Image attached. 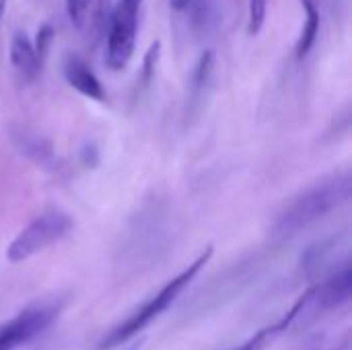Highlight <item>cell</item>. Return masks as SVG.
<instances>
[{"label": "cell", "mask_w": 352, "mask_h": 350, "mask_svg": "<svg viewBox=\"0 0 352 350\" xmlns=\"http://www.w3.org/2000/svg\"><path fill=\"white\" fill-rule=\"evenodd\" d=\"M169 4H171L173 10H186L188 4H190V0H169Z\"/></svg>", "instance_id": "44dd1931"}, {"label": "cell", "mask_w": 352, "mask_h": 350, "mask_svg": "<svg viewBox=\"0 0 352 350\" xmlns=\"http://www.w3.org/2000/svg\"><path fill=\"white\" fill-rule=\"evenodd\" d=\"M140 4L142 0H118L111 10L105 54V62L111 70H124L134 56Z\"/></svg>", "instance_id": "277c9868"}, {"label": "cell", "mask_w": 352, "mask_h": 350, "mask_svg": "<svg viewBox=\"0 0 352 350\" xmlns=\"http://www.w3.org/2000/svg\"><path fill=\"white\" fill-rule=\"evenodd\" d=\"M352 177L351 173L334 175L322 184H316L299 198H295L276 219L272 227L274 237H293L301 229H307L316 221L324 219L332 210L340 208L351 200Z\"/></svg>", "instance_id": "6da1fadb"}, {"label": "cell", "mask_w": 352, "mask_h": 350, "mask_svg": "<svg viewBox=\"0 0 352 350\" xmlns=\"http://www.w3.org/2000/svg\"><path fill=\"white\" fill-rule=\"evenodd\" d=\"M159 58H161V41H155V43H151V47L146 50V54L142 58V72H140L142 87H148V83L153 80Z\"/></svg>", "instance_id": "e0dca14e"}, {"label": "cell", "mask_w": 352, "mask_h": 350, "mask_svg": "<svg viewBox=\"0 0 352 350\" xmlns=\"http://www.w3.org/2000/svg\"><path fill=\"white\" fill-rule=\"evenodd\" d=\"M95 0H64L66 4V14L70 19V23L74 27H85L87 25V19H89V10L93 6Z\"/></svg>", "instance_id": "2e32d148"}, {"label": "cell", "mask_w": 352, "mask_h": 350, "mask_svg": "<svg viewBox=\"0 0 352 350\" xmlns=\"http://www.w3.org/2000/svg\"><path fill=\"white\" fill-rule=\"evenodd\" d=\"M8 58H10V64L16 68V72H21L29 80L35 78L41 68V60L33 47V41L25 31H16L12 35L10 47H8Z\"/></svg>", "instance_id": "ba28073f"}, {"label": "cell", "mask_w": 352, "mask_h": 350, "mask_svg": "<svg viewBox=\"0 0 352 350\" xmlns=\"http://www.w3.org/2000/svg\"><path fill=\"white\" fill-rule=\"evenodd\" d=\"M190 10V21L196 33L208 35L214 31L219 25V6L217 0H190L188 8Z\"/></svg>", "instance_id": "30bf717a"}, {"label": "cell", "mask_w": 352, "mask_h": 350, "mask_svg": "<svg viewBox=\"0 0 352 350\" xmlns=\"http://www.w3.org/2000/svg\"><path fill=\"white\" fill-rule=\"evenodd\" d=\"M54 37H56V29H54L50 23H43V25L37 29L33 47H35V52H37V56H39L41 62L45 60V56H47V52H50V47H52Z\"/></svg>", "instance_id": "ac0fdd59"}, {"label": "cell", "mask_w": 352, "mask_h": 350, "mask_svg": "<svg viewBox=\"0 0 352 350\" xmlns=\"http://www.w3.org/2000/svg\"><path fill=\"white\" fill-rule=\"evenodd\" d=\"M111 0H95L93 6H91V19L89 21V29L93 31V37L95 41H99L103 35H107V29H109V23H111Z\"/></svg>", "instance_id": "5bb4252c"}, {"label": "cell", "mask_w": 352, "mask_h": 350, "mask_svg": "<svg viewBox=\"0 0 352 350\" xmlns=\"http://www.w3.org/2000/svg\"><path fill=\"white\" fill-rule=\"evenodd\" d=\"M212 70H214V54L210 50H206L194 70H192V78H190V93H192V99H200L202 91L206 89V85L210 83V76H212Z\"/></svg>", "instance_id": "4fadbf2b"}, {"label": "cell", "mask_w": 352, "mask_h": 350, "mask_svg": "<svg viewBox=\"0 0 352 350\" xmlns=\"http://www.w3.org/2000/svg\"><path fill=\"white\" fill-rule=\"evenodd\" d=\"M62 303L56 301H39L25 307L14 318L0 324V350H16L37 334L45 332L54 320L58 318Z\"/></svg>", "instance_id": "5b68a950"}, {"label": "cell", "mask_w": 352, "mask_h": 350, "mask_svg": "<svg viewBox=\"0 0 352 350\" xmlns=\"http://www.w3.org/2000/svg\"><path fill=\"white\" fill-rule=\"evenodd\" d=\"M268 0H248V33L258 35L266 23Z\"/></svg>", "instance_id": "9a60e30c"}, {"label": "cell", "mask_w": 352, "mask_h": 350, "mask_svg": "<svg viewBox=\"0 0 352 350\" xmlns=\"http://www.w3.org/2000/svg\"><path fill=\"white\" fill-rule=\"evenodd\" d=\"M212 258V245H208L186 270H182L175 278H171L157 295H153L148 301H144L140 307H136V311L132 316H128L124 322H120L118 326H113L97 344V350H113L124 347L126 342H130L132 338H136L151 322H155L163 311H167L175 299L190 287V283L198 276V272L208 264V260Z\"/></svg>", "instance_id": "7a4b0ae2"}, {"label": "cell", "mask_w": 352, "mask_h": 350, "mask_svg": "<svg viewBox=\"0 0 352 350\" xmlns=\"http://www.w3.org/2000/svg\"><path fill=\"white\" fill-rule=\"evenodd\" d=\"M301 4L305 8V25H303L301 35L297 39V45H295L299 60H303L311 52V47L318 39V33H320V10H318L316 2L314 0H301Z\"/></svg>", "instance_id": "8fae6325"}, {"label": "cell", "mask_w": 352, "mask_h": 350, "mask_svg": "<svg viewBox=\"0 0 352 350\" xmlns=\"http://www.w3.org/2000/svg\"><path fill=\"white\" fill-rule=\"evenodd\" d=\"M62 72H64V78L66 83L78 91L80 95L93 99V101H105L107 99V93L101 85V80L97 78V74L91 70V66L87 64L85 58H80L78 54H66L64 60H62Z\"/></svg>", "instance_id": "52a82bcc"}, {"label": "cell", "mask_w": 352, "mask_h": 350, "mask_svg": "<svg viewBox=\"0 0 352 350\" xmlns=\"http://www.w3.org/2000/svg\"><path fill=\"white\" fill-rule=\"evenodd\" d=\"M122 350H140L142 349V338H138V340H130V342H126L124 347H120Z\"/></svg>", "instance_id": "ffe728a7"}, {"label": "cell", "mask_w": 352, "mask_h": 350, "mask_svg": "<svg viewBox=\"0 0 352 350\" xmlns=\"http://www.w3.org/2000/svg\"><path fill=\"white\" fill-rule=\"evenodd\" d=\"M74 229V221L68 212L52 208L37 215L6 248V260L12 264L25 262L45 248L62 241Z\"/></svg>", "instance_id": "3957f363"}, {"label": "cell", "mask_w": 352, "mask_h": 350, "mask_svg": "<svg viewBox=\"0 0 352 350\" xmlns=\"http://www.w3.org/2000/svg\"><path fill=\"white\" fill-rule=\"evenodd\" d=\"M14 142H16L19 151L23 155H27L33 163H37V165H52L54 163V149L45 138H41L37 134L21 132V134H14Z\"/></svg>", "instance_id": "7c38bea8"}, {"label": "cell", "mask_w": 352, "mask_h": 350, "mask_svg": "<svg viewBox=\"0 0 352 350\" xmlns=\"http://www.w3.org/2000/svg\"><path fill=\"white\" fill-rule=\"evenodd\" d=\"M320 350H346V344H338V347H330V349H320Z\"/></svg>", "instance_id": "603a6c76"}, {"label": "cell", "mask_w": 352, "mask_h": 350, "mask_svg": "<svg viewBox=\"0 0 352 350\" xmlns=\"http://www.w3.org/2000/svg\"><path fill=\"white\" fill-rule=\"evenodd\" d=\"M301 309H303V295L299 297V301H295V303L291 305V309H289L278 322L268 324L266 328L258 330L252 338H248L243 344H239V347H235V349L231 350H266L272 342H274V338H276L278 334H283V332L301 316Z\"/></svg>", "instance_id": "9c48e42d"}, {"label": "cell", "mask_w": 352, "mask_h": 350, "mask_svg": "<svg viewBox=\"0 0 352 350\" xmlns=\"http://www.w3.org/2000/svg\"><path fill=\"white\" fill-rule=\"evenodd\" d=\"M80 163L87 167V169H95L99 165V149L93 144V142H87L82 149H80Z\"/></svg>", "instance_id": "d6986e66"}, {"label": "cell", "mask_w": 352, "mask_h": 350, "mask_svg": "<svg viewBox=\"0 0 352 350\" xmlns=\"http://www.w3.org/2000/svg\"><path fill=\"white\" fill-rule=\"evenodd\" d=\"M352 293V270L351 264L344 262V266L340 270H336L328 281L307 289L305 295V303L301 314L305 311H314V314H326L332 311L336 307H342L349 303Z\"/></svg>", "instance_id": "8992f818"}, {"label": "cell", "mask_w": 352, "mask_h": 350, "mask_svg": "<svg viewBox=\"0 0 352 350\" xmlns=\"http://www.w3.org/2000/svg\"><path fill=\"white\" fill-rule=\"evenodd\" d=\"M6 2H8V0H0V19H2V14H4V10H6Z\"/></svg>", "instance_id": "7402d4cb"}]
</instances>
